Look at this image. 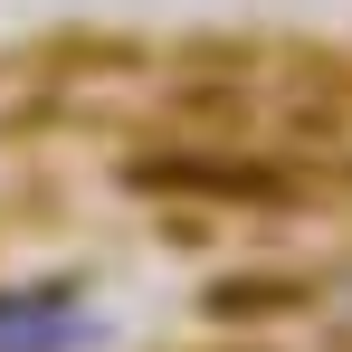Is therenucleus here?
<instances>
[{"label": "nucleus", "instance_id": "nucleus-1", "mask_svg": "<svg viewBox=\"0 0 352 352\" xmlns=\"http://www.w3.org/2000/svg\"><path fill=\"white\" fill-rule=\"evenodd\" d=\"M105 333L96 305L67 286H0V352H86Z\"/></svg>", "mask_w": 352, "mask_h": 352}]
</instances>
